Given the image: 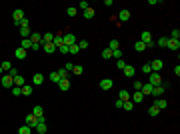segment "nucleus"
I'll return each mask as SVG.
<instances>
[{
  "label": "nucleus",
  "instance_id": "1",
  "mask_svg": "<svg viewBox=\"0 0 180 134\" xmlns=\"http://www.w3.org/2000/svg\"><path fill=\"white\" fill-rule=\"evenodd\" d=\"M148 84H152V86H160L162 84L160 72H150V74H148Z\"/></svg>",
  "mask_w": 180,
  "mask_h": 134
},
{
  "label": "nucleus",
  "instance_id": "2",
  "mask_svg": "<svg viewBox=\"0 0 180 134\" xmlns=\"http://www.w3.org/2000/svg\"><path fill=\"white\" fill-rule=\"evenodd\" d=\"M0 82H2L4 88H12L14 86V78L10 76V74H2V76H0Z\"/></svg>",
  "mask_w": 180,
  "mask_h": 134
},
{
  "label": "nucleus",
  "instance_id": "3",
  "mask_svg": "<svg viewBox=\"0 0 180 134\" xmlns=\"http://www.w3.org/2000/svg\"><path fill=\"white\" fill-rule=\"evenodd\" d=\"M24 124H26V126H30V128H36V124H38V116H34L32 114V112H30V114L28 116H26V118H24Z\"/></svg>",
  "mask_w": 180,
  "mask_h": 134
},
{
  "label": "nucleus",
  "instance_id": "4",
  "mask_svg": "<svg viewBox=\"0 0 180 134\" xmlns=\"http://www.w3.org/2000/svg\"><path fill=\"white\" fill-rule=\"evenodd\" d=\"M24 18H26V16H24V12H22L20 8H16L14 12H12V20H14V24H16V26H18V24L22 22Z\"/></svg>",
  "mask_w": 180,
  "mask_h": 134
},
{
  "label": "nucleus",
  "instance_id": "5",
  "mask_svg": "<svg viewBox=\"0 0 180 134\" xmlns=\"http://www.w3.org/2000/svg\"><path fill=\"white\" fill-rule=\"evenodd\" d=\"M164 90H166V86H164V84H160V86H154V88H152V92H150V94L154 96V98H162Z\"/></svg>",
  "mask_w": 180,
  "mask_h": 134
},
{
  "label": "nucleus",
  "instance_id": "6",
  "mask_svg": "<svg viewBox=\"0 0 180 134\" xmlns=\"http://www.w3.org/2000/svg\"><path fill=\"white\" fill-rule=\"evenodd\" d=\"M122 72H124V76H126V78H134V74H136V68H134L132 64H126Z\"/></svg>",
  "mask_w": 180,
  "mask_h": 134
},
{
  "label": "nucleus",
  "instance_id": "7",
  "mask_svg": "<svg viewBox=\"0 0 180 134\" xmlns=\"http://www.w3.org/2000/svg\"><path fill=\"white\" fill-rule=\"evenodd\" d=\"M62 40H64V44H66V46H72V44H76V36H74L72 32L64 34V36H62Z\"/></svg>",
  "mask_w": 180,
  "mask_h": 134
},
{
  "label": "nucleus",
  "instance_id": "8",
  "mask_svg": "<svg viewBox=\"0 0 180 134\" xmlns=\"http://www.w3.org/2000/svg\"><path fill=\"white\" fill-rule=\"evenodd\" d=\"M70 86H72V84H70V80H68V78H62V80L58 82V88H60L62 92H68V90H70Z\"/></svg>",
  "mask_w": 180,
  "mask_h": 134
},
{
  "label": "nucleus",
  "instance_id": "9",
  "mask_svg": "<svg viewBox=\"0 0 180 134\" xmlns=\"http://www.w3.org/2000/svg\"><path fill=\"white\" fill-rule=\"evenodd\" d=\"M162 66H164V64H162V60H160V58H156V60H152V62H150L152 72H160V70H162Z\"/></svg>",
  "mask_w": 180,
  "mask_h": 134
},
{
  "label": "nucleus",
  "instance_id": "10",
  "mask_svg": "<svg viewBox=\"0 0 180 134\" xmlns=\"http://www.w3.org/2000/svg\"><path fill=\"white\" fill-rule=\"evenodd\" d=\"M100 88H102V90H110V88H112V78H102V80H100Z\"/></svg>",
  "mask_w": 180,
  "mask_h": 134
},
{
  "label": "nucleus",
  "instance_id": "11",
  "mask_svg": "<svg viewBox=\"0 0 180 134\" xmlns=\"http://www.w3.org/2000/svg\"><path fill=\"white\" fill-rule=\"evenodd\" d=\"M166 48H170V50H178L180 48V40H174V38H168V44H166Z\"/></svg>",
  "mask_w": 180,
  "mask_h": 134
},
{
  "label": "nucleus",
  "instance_id": "12",
  "mask_svg": "<svg viewBox=\"0 0 180 134\" xmlns=\"http://www.w3.org/2000/svg\"><path fill=\"white\" fill-rule=\"evenodd\" d=\"M42 82H44V74H40V72H36V74L32 76V84H34V86H40Z\"/></svg>",
  "mask_w": 180,
  "mask_h": 134
},
{
  "label": "nucleus",
  "instance_id": "13",
  "mask_svg": "<svg viewBox=\"0 0 180 134\" xmlns=\"http://www.w3.org/2000/svg\"><path fill=\"white\" fill-rule=\"evenodd\" d=\"M152 104H154V106H156V108H158V110H164V108H166V106H168V102H166V100H164V98H156V100H154V102H152Z\"/></svg>",
  "mask_w": 180,
  "mask_h": 134
},
{
  "label": "nucleus",
  "instance_id": "14",
  "mask_svg": "<svg viewBox=\"0 0 180 134\" xmlns=\"http://www.w3.org/2000/svg\"><path fill=\"white\" fill-rule=\"evenodd\" d=\"M18 30H20V36H22V38H30V34H32L30 26H22V28H18Z\"/></svg>",
  "mask_w": 180,
  "mask_h": 134
},
{
  "label": "nucleus",
  "instance_id": "15",
  "mask_svg": "<svg viewBox=\"0 0 180 134\" xmlns=\"http://www.w3.org/2000/svg\"><path fill=\"white\" fill-rule=\"evenodd\" d=\"M30 40H32V44H42V34L32 32V34H30Z\"/></svg>",
  "mask_w": 180,
  "mask_h": 134
},
{
  "label": "nucleus",
  "instance_id": "16",
  "mask_svg": "<svg viewBox=\"0 0 180 134\" xmlns=\"http://www.w3.org/2000/svg\"><path fill=\"white\" fill-rule=\"evenodd\" d=\"M140 40H142L144 44L152 42V34H150V30H144V32H142V36H140Z\"/></svg>",
  "mask_w": 180,
  "mask_h": 134
},
{
  "label": "nucleus",
  "instance_id": "17",
  "mask_svg": "<svg viewBox=\"0 0 180 134\" xmlns=\"http://www.w3.org/2000/svg\"><path fill=\"white\" fill-rule=\"evenodd\" d=\"M152 88H154V86H152V84H148V82H146V84H142V88H140L142 96H148V94L152 92Z\"/></svg>",
  "mask_w": 180,
  "mask_h": 134
},
{
  "label": "nucleus",
  "instance_id": "18",
  "mask_svg": "<svg viewBox=\"0 0 180 134\" xmlns=\"http://www.w3.org/2000/svg\"><path fill=\"white\" fill-rule=\"evenodd\" d=\"M52 44L56 48H60L62 44H64V40H62V34H54V40H52Z\"/></svg>",
  "mask_w": 180,
  "mask_h": 134
},
{
  "label": "nucleus",
  "instance_id": "19",
  "mask_svg": "<svg viewBox=\"0 0 180 134\" xmlns=\"http://www.w3.org/2000/svg\"><path fill=\"white\" fill-rule=\"evenodd\" d=\"M20 48H24V50H30V48H32V40H30V38H22V42H20Z\"/></svg>",
  "mask_w": 180,
  "mask_h": 134
},
{
  "label": "nucleus",
  "instance_id": "20",
  "mask_svg": "<svg viewBox=\"0 0 180 134\" xmlns=\"http://www.w3.org/2000/svg\"><path fill=\"white\" fill-rule=\"evenodd\" d=\"M14 56L18 58V60H24V58H26V50H24V48H16V52H14Z\"/></svg>",
  "mask_w": 180,
  "mask_h": 134
},
{
  "label": "nucleus",
  "instance_id": "21",
  "mask_svg": "<svg viewBox=\"0 0 180 134\" xmlns=\"http://www.w3.org/2000/svg\"><path fill=\"white\" fill-rule=\"evenodd\" d=\"M118 100H122V102L130 100V92H128V90H120L118 92Z\"/></svg>",
  "mask_w": 180,
  "mask_h": 134
},
{
  "label": "nucleus",
  "instance_id": "22",
  "mask_svg": "<svg viewBox=\"0 0 180 134\" xmlns=\"http://www.w3.org/2000/svg\"><path fill=\"white\" fill-rule=\"evenodd\" d=\"M134 50H136V52H144V50H146V44H144L142 40H138V42H134Z\"/></svg>",
  "mask_w": 180,
  "mask_h": 134
},
{
  "label": "nucleus",
  "instance_id": "23",
  "mask_svg": "<svg viewBox=\"0 0 180 134\" xmlns=\"http://www.w3.org/2000/svg\"><path fill=\"white\" fill-rule=\"evenodd\" d=\"M56 50H58V48L54 46L52 42H48V44H44V52H46V54H52V52H56Z\"/></svg>",
  "mask_w": 180,
  "mask_h": 134
},
{
  "label": "nucleus",
  "instance_id": "24",
  "mask_svg": "<svg viewBox=\"0 0 180 134\" xmlns=\"http://www.w3.org/2000/svg\"><path fill=\"white\" fill-rule=\"evenodd\" d=\"M130 100H132V102H142L144 100L142 92H134V94H130Z\"/></svg>",
  "mask_w": 180,
  "mask_h": 134
},
{
  "label": "nucleus",
  "instance_id": "25",
  "mask_svg": "<svg viewBox=\"0 0 180 134\" xmlns=\"http://www.w3.org/2000/svg\"><path fill=\"white\" fill-rule=\"evenodd\" d=\"M94 16H96V10L92 8V6L84 10V18H88V20H90V18H94Z\"/></svg>",
  "mask_w": 180,
  "mask_h": 134
},
{
  "label": "nucleus",
  "instance_id": "26",
  "mask_svg": "<svg viewBox=\"0 0 180 134\" xmlns=\"http://www.w3.org/2000/svg\"><path fill=\"white\" fill-rule=\"evenodd\" d=\"M128 18H130V12H128V10H120V14H118V20H120V22H126Z\"/></svg>",
  "mask_w": 180,
  "mask_h": 134
},
{
  "label": "nucleus",
  "instance_id": "27",
  "mask_svg": "<svg viewBox=\"0 0 180 134\" xmlns=\"http://www.w3.org/2000/svg\"><path fill=\"white\" fill-rule=\"evenodd\" d=\"M0 68H2V72H10V68H12V62H8V60H2V62H0Z\"/></svg>",
  "mask_w": 180,
  "mask_h": 134
},
{
  "label": "nucleus",
  "instance_id": "28",
  "mask_svg": "<svg viewBox=\"0 0 180 134\" xmlns=\"http://www.w3.org/2000/svg\"><path fill=\"white\" fill-rule=\"evenodd\" d=\"M166 44H168V36H160L156 40V46H160V48H166Z\"/></svg>",
  "mask_w": 180,
  "mask_h": 134
},
{
  "label": "nucleus",
  "instance_id": "29",
  "mask_svg": "<svg viewBox=\"0 0 180 134\" xmlns=\"http://www.w3.org/2000/svg\"><path fill=\"white\" fill-rule=\"evenodd\" d=\"M32 114L40 118V116H44V108H42V106H34V108H32Z\"/></svg>",
  "mask_w": 180,
  "mask_h": 134
},
{
  "label": "nucleus",
  "instance_id": "30",
  "mask_svg": "<svg viewBox=\"0 0 180 134\" xmlns=\"http://www.w3.org/2000/svg\"><path fill=\"white\" fill-rule=\"evenodd\" d=\"M24 84H26V82H24V76H20V74H18V76H14V86H20V88H22Z\"/></svg>",
  "mask_w": 180,
  "mask_h": 134
},
{
  "label": "nucleus",
  "instance_id": "31",
  "mask_svg": "<svg viewBox=\"0 0 180 134\" xmlns=\"http://www.w3.org/2000/svg\"><path fill=\"white\" fill-rule=\"evenodd\" d=\"M18 134H32V128H30V126H26V124H22L18 128Z\"/></svg>",
  "mask_w": 180,
  "mask_h": 134
},
{
  "label": "nucleus",
  "instance_id": "32",
  "mask_svg": "<svg viewBox=\"0 0 180 134\" xmlns=\"http://www.w3.org/2000/svg\"><path fill=\"white\" fill-rule=\"evenodd\" d=\"M52 40H54V34H52V32H48V34H44V36H42V42H44V44L52 42Z\"/></svg>",
  "mask_w": 180,
  "mask_h": 134
},
{
  "label": "nucleus",
  "instance_id": "33",
  "mask_svg": "<svg viewBox=\"0 0 180 134\" xmlns=\"http://www.w3.org/2000/svg\"><path fill=\"white\" fill-rule=\"evenodd\" d=\"M108 48H110V50H118V48H120L118 40H116V38H112V40H110V44H108Z\"/></svg>",
  "mask_w": 180,
  "mask_h": 134
},
{
  "label": "nucleus",
  "instance_id": "34",
  "mask_svg": "<svg viewBox=\"0 0 180 134\" xmlns=\"http://www.w3.org/2000/svg\"><path fill=\"white\" fill-rule=\"evenodd\" d=\"M122 108H124V110H126V112H130V110H132V108H134V102H132V100H126V102H124V104H122Z\"/></svg>",
  "mask_w": 180,
  "mask_h": 134
},
{
  "label": "nucleus",
  "instance_id": "35",
  "mask_svg": "<svg viewBox=\"0 0 180 134\" xmlns=\"http://www.w3.org/2000/svg\"><path fill=\"white\" fill-rule=\"evenodd\" d=\"M102 58H104V60H110V58H112V50H110V48H104V50H102Z\"/></svg>",
  "mask_w": 180,
  "mask_h": 134
},
{
  "label": "nucleus",
  "instance_id": "36",
  "mask_svg": "<svg viewBox=\"0 0 180 134\" xmlns=\"http://www.w3.org/2000/svg\"><path fill=\"white\" fill-rule=\"evenodd\" d=\"M66 14L68 16H76V14H78V8H76V6H68V8H66Z\"/></svg>",
  "mask_w": 180,
  "mask_h": 134
},
{
  "label": "nucleus",
  "instance_id": "37",
  "mask_svg": "<svg viewBox=\"0 0 180 134\" xmlns=\"http://www.w3.org/2000/svg\"><path fill=\"white\" fill-rule=\"evenodd\" d=\"M78 52H80L78 44H72V46H68V54H78Z\"/></svg>",
  "mask_w": 180,
  "mask_h": 134
},
{
  "label": "nucleus",
  "instance_id": "38",
  "mask_svg": "<svg viewBox=\"0 0 180 134\" xmlns=\"http://www.w3.org/2000/svg\"><path fill=\"white\" fill-rule=\"evenodd\" d=\"M148 114H150V116H158V114H160V110H158L156 106L152 104V106H150V108H148Z\"/></svg>",
  "mask_w": 180,
  "mask_h": 134
},
{
  "label": "nucleus",
  "instance_id": "39",
  "mask_svg": "<svg viewBox=\"0 0 180 134\" xmlns=\"http://www.w3.org/2000/svg\"><path fill=\"white\" fill-rule=\"evenodd\" d=\"M48 78H50L54 84H58V82H60V76H58V72H50V76H48Z\"/></svg>",
  "mask_w": 180,
  "mask_h": 134
},
{
  "label": "nucleus",
  "instance_id": "40",
  "mask_svg": "<svg viewBox=\"0 0 180 134\" xmlns=\"http://www.w3.org/2000/svg\"><path fill=\"white\" fill-rule=\"evenodd\" d=\"M22 94L24 96H30V94H32V86H26V84H24V86H22Z\"/></svg>",
  "mask_w": 180,
  "mask_h": 134
},
{
  "label": "nucleus",
  "instance_id": "41",
  "mask_svg": "<svg viewBox=\"0 0 180 134\" xmlns=\"http://www.w3.org/2000/svg\"><path fill=\"white\" fill-rule=\"evenodd\" d=\"M82 72H84V68H82V66H74V68H72V74H76V76H80Z\"/></svg>",
  "mask_w": 180,
  "mask_h": 134
},
{
  "label": "nucleus",
  "instance_id": "42",
  "mask_svg": "<svg viewBox=\"0 0 180 134\" xmlns=\"http://www.w3.org/2000/svg\"><path fill=\"white\" fill-rule=\"evenodd\" d=\"M68 74H70V72L64 70V68H60V70H58V76H60V80H62V78H68Z\"/></svg>",
  "mask_w": 180,
  "mask_h": 134
},
{
  "label": "nucleus",
  "instance_id": "43",
  "mask_svg": "<svg viewBox=\"0 0 180 134\" xmlns=\"http://www.w3.org/2000/svg\"><path fill=\"white\" fill-rule=\"evenodd\" d=\"M168 38H174V40H178V38H180V30H178V28H174V30H172V34L168 36Z\"/></svg>",
  "mask_w": 180,
  "mask_h": 134
},
{
  "label": "nucleus",
  "instance_id": "44",
  "mask_svg": "<svg viewBox=\"0 0 180 134\" xmlns=\"http://www.w3.org/2000/svg\"><path fill=\"white\" fill-rule=\"evenodd\" d=\"M112 58H116V60H120V58H122V50H112Z\"/></svg>",
  "mask_w": 180,
  "mask_h": 134
},
{
  "label": "nucleus",
  "instance_id": "45",
  "mask_svg": "<svg viewBox=\"0 0 180 134\" xmlns=\"http://www.w3.org/2000/svg\"><path fill=\"white\" fill-rule=\"evenodd\" d=\"M22 94V88L20 86H12V96H20Z\"/></svg>",
  "mask_w": 180,
  "mask_h": 134
},
{
  "label": "nucleus",
  "instance_id": "46",
  "mask_svg": "<svg viewBox=\"0 0 180 134\" xmlns=\"http://www.w3.org/2000/svg\"><path fill=\"white\" fill-rule=\"evenodd\" d=\"M132 88H134V92H140V88H142V82H140V80H136V82L132 84Z\"/></svg>",
  "mask_w": 180,
  "mask_h": 134
},
{
  "label": "nucleus",
  "instance_id": "47",
  "mask_svg": "<svg viewBox=\"0 0 180 134\" xmlns=\"http://www.w3.org/2000/svg\"><path fill=\"white\" fill-rule=\"evenodd\" d=\"M76 44H78V48H80V50L88 48V40H80V42H76Z\"/></svg>",
  "mask_w": 180,
  "mask_h": 134
},
{
  "label": "nucleus",
  "instance_id": "48",
  "mask_svg": "<svg viewBox=\"0 0 180 134\" xmlns=\"http://www.w3.org/2000/svg\"><path fill=\"white\" fill-rule=\"evenodd\" d=\"M116 66H118L120 70H124V66H126V62H124L122 58H120V60H116Z\"/></svg>",
  "mask_w": 180,
  "mask_h": 134
},
{
  "label": "nucleus",
  "instance_id": "49",
  "mask_svg": "<svg viewBox=\"0 0 180 134\" xmlns=\"http://www.w3.org/2000/svg\"><path fill=\"white\" fill-rule=\"evenodd\" d=\"M142 72H144V74H150V72H152L150 64H144V66H142Z\"/></svg>",
  "mask_w": 180,
  "mask_h": 134
},
{
  "label": "nucleus",
  "instance_id": "50",
  "mask_svg": "<svg viewBox=\"0 0 180 134\" xmlns=\"http://www.w3.org/2000/svg\"><path fill=\"white\" fill-rule=\"evenodd\" d=\"M22 26H30V20H28V18H24L22 22L18 24V28H22Z\"/></svg>",
  "mask_w": 180,
  "mask_h": 134
},
{
  "label": "nucleus",
  "instance_id": "51",
  "mask_svg": "<svg viewBox=\"0 0 180 134\" xmlns=\"http://www.w3.org/2000/svg\"><path fill=\"white\" fill-rule=\"evenodd\" d=\"M72 68H74V64H72V62H66V64H64V70L72 72Z\"/></svg>",
  "mask_w": 180,
  "mask_h": 134
},
{
  "label": "nucleus",
  "instance_id": "52",
  "mask_svg": "<svg viewBox=\"0 0 180 134\" xmlns=\"http://www.w3.org/2000/svg\"><path fill=\"white\" fill-rule=\"evenodd\" d=\"M58 50H60V52H62V54H68V46H66V44H62V46H60V48H58Z\"/></svg>",
  "mask_w": 180,
  "mask_h": 134
},
{
  "label": "nucleus",
  "instance_id": "53",
  "mask_svg": "<svg viewBox=\"0 0 180 134\" xmlns=\"http://www.w3.org/2000/svg\"><path fill=\"white\" fill-rule=\"evenodd\" d=\"M80 8H82V10H86V8H90V4L86 2V0H82V2H80Z\"/></svg>",
  "mask_w": 180,
  "mask_h": 134
},
{
  "label": "nucleus",
  "instance_id": "54",
  "mask_svg": "<svg viewBox=\"0 0 180 134\" xmlns=\"http://www.w3.org/2000/svg\"><path fill=\"white\" fill-rule=\"evenodd\" d=\"M174 74H176V76H180V66H178V64L174 66Z\"/></svg>",
  "mask_w": 180,
  "mask_h": 134
},
{
  "label": "nucleus",
  "instance_id": "55",
  "mask_svg": "<svg viewBox=\"0 0 180 134\" xmlns=\"http://www.w3.org/2000/svg\"><path fill=\"white\" fill-rule=\"evenodd\" d=\"M0 76H2V68H0Z\"/></svg>",
  "mask_w": 180,
  "mask_h": 134
}]
</instances>
